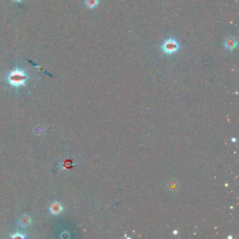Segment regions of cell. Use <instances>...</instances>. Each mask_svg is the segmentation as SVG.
Masks as SVG:
<instances>
[{"label":"cell","mask_w":239,"mask_h":239,"mask_svg":"<svg viewBox=\"0 0 239 239\" xmlns=\"http://www.w3.org/2000/svg\"><path fill=\"white\" fill-rule=\"evenodd\" d=\"M28 78V76L27 75L24 69L17 67L8 74L7 81L10 86L18 88L20 86H25L26 81Z\"/></svg>","instance_id":"obj_1"},{"label":"cell","mask_w":239,"mask_h":239,"mask_svg":"<svg viewBox=\"0 0 239 239\" xmlns=\"http://www.w3.org/2000/svg\"><path fill=\"white\" fill-rule=\"evenodd\" d=\"M180 48V44L178 41L174 37H170L164 41L161 46L163 52L167 55H173L178 52Z\"/></svg>","instance_id":"obj_2"},{"label":"cell","mask_w":239,"mask_h":239,"mask_svg":"<svg viewBox=\"0 0 239 239\" xmlns=\"http://www.w3.org/2000/svg\"><path fill=\"white\" fill-rule=\"evenodd\" d=\"M49 211H50L51 214L57 215L60 214L62 212H63V208L62 206L60 203H59V202L58 201H55L54 203L51 204L50 208H49Z\"/></svg>","instance_id":"obj_3"},{"label":"cell","mask_w":239,"mask_h":239,"mask_svg":"<svg viewBox=\"0 0 239 239\" xmlns=\"http://www.w3.org/2000/svg\"><path fill=\"white\" fill-rule=\"evenodd\" d=\"M237 44H238V43H237L236 40H235V38L233 37H229L224 43V47H225L227 50L229 51H233L234 49H236Z\"/></svg>","instance_id":"obj_4"},{"label":"cell","mask_w":239,"mask_h":239,"mask_svg":"<svg viewBox=\"0 0 239 239\" xmlns=\"http://www.w3.org/2000/svg\"><path fill=\"white\" fill-rule=\"evenodd\" d=\"M19 223L23 227H27L31 224V219L28 215H23L20 218Z\"/></svg>","instance_id":"obj_5"},{"label":"cell","mask_w":239,"mask_h":239,"mask_svg":"<svg viewBox=\"0 0 239 239\" xmlns=\"http://www.w3.org/2000/svg\"><path fill=\"white\" fill-rule=\"evenodd\" d=\"M99 0H85V4L89 9H94L99 4Z\"/></svg>","instance_id":"obj_6"},{"label":"cell","mask_w":239,"mask_h":239,"mask_svg":"<svg viewBox=\"0 0 239 239\" xmlns=\"http://www.w3.org/2000/svg\"><path fill=\"white\" fill-rule=\"evenodd\" d=\"M11 238H22V239H25L26 238V236H25L23 234H21V233H16L13 236H11Z\"/></svg>","instance_id":"obj_7"},{"label":"cell","mask_w":239,"mask_h":239,"mask_svg":"<svg viewBox=\"0 0 239 239\" xmlns=\"http://www.w3.org/2000/svg\"><path fill=\"white\" fill-rule=\"evenodd\" d=\"M22 1H23V0H13V1H14V2H16V3H20V2H22Z\"/></svg>","instance_id":"obj_8"}]
</instances>
